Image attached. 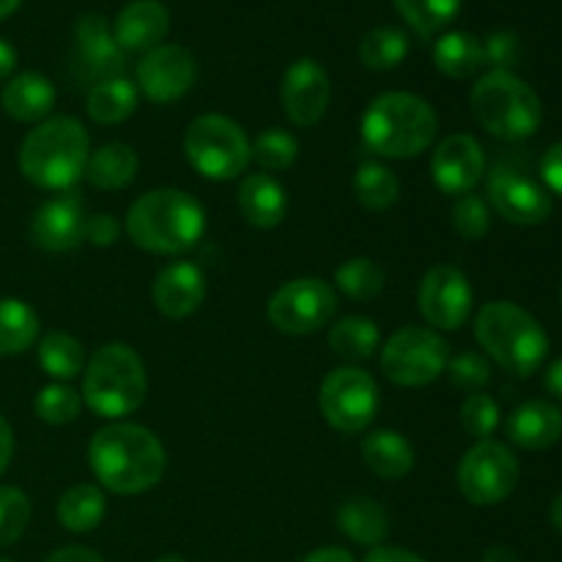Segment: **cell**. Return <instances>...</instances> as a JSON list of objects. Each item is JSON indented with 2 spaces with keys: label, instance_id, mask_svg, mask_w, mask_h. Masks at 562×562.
Returning a JSON list of instances; mask_svg holds the SVG:
<instances>
[{
  "label": "cell",
  "instance_id": "603a6c76",
  "mask_svg": "<svg viewBox=\"0 0 562 562\" xmlns=\"http://www.w3.org/2000/svg\"><path fill=\"white\" fill-rule=\"evenodd\" d=\"M239 212L252 228L272 231L278 228L289 212V195L285 187L269 173H250L245 176L239 187Z\"/></svg>",
  "mask_w": 562,
  "mask_h": 562
},
{
  "label": "cell",
  "instance_id": "7c38bea8",
  "mask_svg": "<svg viewBox=\"0 0 562 562\" xmlns=\"http://www.w3.org/2000/svg\"><path fill=\"white\" fill-rule=\"evenodd\" d=\"M338 294L322 278H296L280 285L267 302V318L285 335H311L333 322Z\"/></svg>",
  "mask_w": 562,
  "mask_h": 562
},
{
  "label": "cell",
  "instance_id": "5bb4252c",
  "mask_svg": "<svg viewBox=\"0 0 562 562\" xmlns=\"http://www.w3.org/2000/svg\"><path fill=\"white\" fill-rule=\"evenodd\" d=\"M198 80V64L190 49L179 44H159L137 64V91L157 104L176 102Z\"/></svg>",
  "mask_w": 562,
  "mask_h": 562
},
{
  "label": "cell",
  "instance_id": "836d02e7",
  "mask_svg": "<svg viewBox=\"0 0 562 562\" xmlns=\"http://www.w3.org/2000/svg\"><path fill=\"white\" fill-rule=\"evenodd\" d=\"M355 195L368 212H387L401 198V181L387 165L366 162L355 173Z\"/></svg>",
  "mask_w": 562,
  "mask_h": 562
},
{
  "label": "cell",
  "instance_id": "e0dca14e",
  "mask_svg": "<svg viewBox=\"0 0 562 562\" xmlns=\"http://www.w3.org/2000/svg\"><path fill=\"white\" fill-rule=\"evenodd\" d=\"M329 75L318 60L300 58L285 69L283 82H280V102H283L285 115L291 124L316 126L329 108Z\"/></svg>",
  "mask_w": 562,
  "mask_h": 562
},
{
  "label": "cell",
  "instance_id": "f5cc1de1",
  "mask_svg": "<svg viewBox=\"0 0 562 562\" xmlns=\"http://www.w3.org/2000/svg\"><path fill=\"white\" fill-rule=\"evenodd\" d=\"M547 390L554 395V398L562 401V357L554 360L547 371Z\"/></svg>",
  "mask_w": 562,
  "mask_h": 562
},
{
  "label": "cell",
  "instance_id": "f35d334b",
  "mask_svg": "<svg viewBox=\"0 0 562 562\" xmlns=\"http://www.w3.org/2000/svg\"><path fill=\"white\" fill-rule=\"evenodd\" d=\"M33 409H36L38 420H44L47 426H66V423L77 420V415H80L82 395L71 390L69 384L53 382L38 390Z\"/></svg>",
  "mask_w": 562,
  "mask_h": 562
},
{
  "label": "cell",
  "instance_id": "484cf974",
  "mask_svg": "<svg viewBox=\"0 0 562 562\" xmlns=\"http://www.w3.org/2000/svg\"><path fill=\"white\" fill-rule=\"evenodd\" d=\"M338 530L360 547H384L390 536L387 510L371 497H351L338 508Z\"/></svg>",
  "mask_w": 562,
  "mask_h": 562
},
{
  "label": "cell",
  "instance_id": "8992f818",
  "mask_svg": "<svg viewBox=\"0 0 562 562\" xmlns=\"http://www.w3.org/2000/svg\"><path fill=\"white\" fill-rule=\"evenodd\" d=\"M148 395V376L140 355L126 344H108L93 351L82 371V401L104 420L135 415Z\"/></svg>",
  "mask_w": 562,
  "mask_h": 562
},
{
  "label": "cell",
  "instance_id": "d6a6232c",
  "mask_svg": "<svg viewBox=\"0 0 562 562\" xmlns=\"http://www.w3.org/2000/svg\"><path fill=\"white\" fill-rule=\"evenodd\" d=\"M329 349L344 360H371L376 349L382 346V335H379L376 322L366 316H346L329 329L327 335Z\"/></svg>",
  "mask_w": 562,
  "mask_h": 562
},
{
  "label": "cell",
  "instance_id": "7dc6e473",
  "mask_svg": "<svg viewBox=\"0 0 562 562\" xmlns=\"http://www.w3.org/2000/svg\"><path fill=\"white\" fill-rule=\"evenodd\" d=\"M44 562H104V558L99 552L88 547H77V543H69V547L55 549Z\"/></svg>",
  "mask_w": 562,
  "mask_h": 562
},
{
  "label": "cell",
  "instance_id": "6da1fadb",
  "mask_svg": "<svg viewBox=\"0 0 562 562\" xmlns=\"http://www.w3.org/2000/svg\"><path fill=\"white\" fill-rule=\"evenodd\" d=\"M88 464L108 492L135 497L162 481L168 453L157 434L146 426L115 420L91 437Z\"/></svg>",
  "mask_w": 562,
  "mask_h": 562
},
{
  "label": "cell",
  "instance_id": "b9f144b4",
  "mask_svg": "<svg viewBox=\"0 0 562 562\" xmlns=\"http://www.w3.org/2000/svg\"><path fill=\"white\" fill-rule=\"evenodd\" d=\"M445 373H448L453 387L464 390V393H483V387L492 379V366L477 351H461V355L450 357Z\"/></svg>",
  "mask_w": 562,
  "mask_h": 562
},
{
  "label": "cell",
  "instance_id": "cb8c5ba5",
  "mask_svg": "<svg viewBox=\"0 0 562 562\" xmlns=\"http://www.w3.org/2000/svg\"><path fill=\"white\" fill-rule=\"evenodd\" d=\"M55 86L38 71H22L14 75L3 86L0 93V104H3L5 115H11L14 121L22 124H42L49 115V110L55 108Z\"/></svg>",
  "mask_w": 562,
  "mask_h": 562
},
{
  "label": "cell",
  "instance_id": "f907efd6",
  "mask_svg": "<svg viewBox=\"0 0 562 562\" xmlns=\"http://www.w3.org/2000/svg\"><path fill=\"white\" fill-rule=\"evenodd\" d=\"M302 562H355V558H351V552H346L340 547H322L307 554Z\"/></svg>",
  "mask_w": 562,
  "mask_h": 562
},
{
  "label": "cell",
  "instance_id": "7a4b0ae2",
  "mask_svg": "<svg viewBox=\"0 0 562 562\" xmlns=\"http://www.w3.org/2000/svg\"><path fill=\"white\" fill-rule=\"evenodd\" d=\"M206 212L184 190L159 187L137 198L126 212V234L154 256H181L203 239Z\"/></svg>",
  "mask_w": 562,
  "mask_h": 562
},
{
  "label": "cell",
  "instance_id": "2e32d148",
  "mask_svg": "<svg viewBox=\"0 0 562 562\" xmlns=\"http://www.w3.org/2000/svg\"><path fill=\"white\" fill-rule=\"evenodd\" d=\"M124 49L113 36V27L99 14H82L75 22V49L71 64L86 82L97 86L102 80H113L124 71Z\"/></svg>",
  "mask_w": 562,
  "mask_h": 562
},
{
  "label": "cell",
  "instance_id": "d6986e66",
  "mask_svg": "<svg viewBox=\"0 0 562 562\" xmlns=\"http://www.w3.org/2000/svg\"><path fill=\"white\" fill-rule=\"evenodd\" d=\"M86 206L75 192L42 203L31 220V241L44 252H69L86 241Z\"/></svg>",
  "mask_w": 562,
  "mask_h": 562
},
{
  "label": "cell",
  "instance_id": "1f68e13d",
  "mask_svg": "<svg viewBox=\"0 0 562 562\" xmlns=\"http://www.w3.org/2000/svg\"><path fill=\"white\" fill-rule=\"evenodd\" d=\"M38 366L55 382H69L86 371V349L75 335L55 329L38 340Z\"/></svg>",
  "mask_w": 562,
  "mask_h": 562
},
{
  "label": "cell",
  "instance_id": "4dcf8cb0",
  "mask_svg": "<svg viewBox=\"0 0 562 562\" xmlns=\"http://www.w3.org/2000/svg\"><path fill=\"white\" fill-rule=\"evenodd\" d=\"M42 318L27 302L0 296V357H14L38 340Z\"/></svg>",
  "mask_w": 562,
  "mask_h": 562
},
{
  "label": "cell",
  "instance_id": "ab89813d",
  "mask_svg": "<svg viewBox=\"0 0 562 562\" xmlns=\"http://www.w3.org/2000/svg\"><path fill=\"white\" fill-rule=\"evenodd\" d=\"M31 521V499L22 488L0 486V549L22 538Z\"/></svg>",
  "mask_w": 562,
  "mask_h": 562
},
{
  "label": "cell",
  "instance_id": "681fc988",
  "mask_svg": "<svg viewBox=\"0 0 562 562\" xmlns=\"http://www.w3.org/2000/svg\"><path fill=\"white\" fill-rule=\"evenodd\" d=\"M11 456H14V431H11L9 420L0 415V475L9 470Z\"/></svg>",
  "mask_w": 562,
  "mask_h": 562
},
{
  "label": "cell",
  "instance_id": "ee69618b",
  "mask_svg": "<svg viewBox=\"0 0 562 562\" xmlns=\"http://www.w3.org/2000/svg\"><path fill=\"white\" fill-rule=\"evenodd\" d=\"M486 64H492L497 71H510L521 60V44L516 33L497 31L483 42Z\"/></svg>",
  "mask_w": 562,
  "mask_h": 562
},
{
  "label": "cell",
  "instance_id": "91938a15",
  "mask_svg": "<svg viewBox=\"0 0 562 562\" xmlns=\"http://www.w3.org/2000/svg\"><path fill=\"white\" fill-rule=\"evenodd\" d=\"M560 302H562V289H560Z\"/></svg>",
  "mask_w": 562,
  "mask_h": 562
},
{
  "label": "cell",
  "instance_id": "4316f807",
  "mask_svg": "<svg viewBox=\"0 0 562 562\" xmlns=\"http://www.w3.org/2000/svg\"><path fill=\"white\" fill-rule=\"evenodd\" d=\"M60 527L75 536H86L93 532L108 516V499L104 492L93 483H77V486L66 488L58 499V508H55Z\"/></svg>",
  "mask_w": 562,
  "mask_h": 562
},
{
  "label": "cell",
  "instance_id": "8fae6325",
  "mask_svg": "<svg viewBox=\"0 0 562 562\" xmlns=\"http://www.w3.org/2000/svg\"><path fill=\"white\" fill-rule=\"evenodd\" d=\"M318 409L335 431L362 434L379 412L376 379L357 366L335 368L318 390Z\"/></svg>",
  "mask_w": 562,
  "mask_h": 562
},
{
  "label": "cell",
  "instance_id": "52a82bcc",
  "mask_svg": "<svg viewBox=\"0 0 562 562\" xmlns=\"http://www.w3.org/2000/svg\"><path fill=\"white\" fill-rule=\"evenodd\" d=\"M470 108L488 135L510 143L532 137L543 121L541 99L514 71L483 75L472 88Z\"/></svg>",
  "mask_w": 562,
  "mask_h": 562
},
{
  "label": "cell",
  "instance_id": "4fadbf2b",
  "mask_svg": "<svg viewBox=\"0 0 562 562\" xmlns=\"http://www.w3.org/2000/svg\"><path fill=\"white\" fill-rule=\"evenodd\" d=\"M472 285L461 269L450 263L431 267L420 280L417 305L428 327L439 333H456L464 327L472 316Z\"/></svg>",
  "mask_w": 562,
  "mask_h": 562
},
{
  "label": "cell",
  "instance_id": "f1b7e54d",
  "mask_svg": "<svg viewBox=\"0 0 562 562\" xmlns=\"http://www.w3.org/2000/svg\"><path fill=\"white\" fill-rule=\"evenodd\" d=\"M140 102V91L126 77H113V80H102L97 86L88 88L86 97V113L88 119L97 124H121L130 119Z\"/></svg>",
  "mask_w": 562,
  "mask_h": 562
},
{
  "label": "cell",
  "instance_id": "277c9868",
  "mask_svg": "<svg viewBox=\"0 0 562 562\" xmlns=\"http://www.w3.org/2000/svg\"><path fill=\"white\" fill-rule=\"evenodd\" d=\"M91 140L86 126L71 115L44 119L20 146V170L42 190L66 192L86 176Z\"/></svg>",
  "mask_w": 562,
  "mask_h": 562
},
{
  "label": "cell",
  "instance_id": "9f6ffc18",
  "mask_svg": "<svg viewBox=\"0 0 562 562\" xmlns=\"http://www.w3.org/2000/svg\"><path fill=\"white\" fill-rule=\"evenodd\" d=\"M22 0H0V20H5L9 14H14L20 9Z\"/></svg>",
  "mask_w": 562,
  "mask_h": 562
},
{
  "label": "cell",
  "instance_id": "11a10c76",
  "mask_svg": "<svg viewBox=\"0 0 562 562\" xmlns=\"http://www.w3.org/2000/svg\"><path fill=\"white\" fill-rule=\"evenodd\" d=\"M549 519H552V527L558 532H562V492L554 497L552 503V510H549Z\"/></svg>",
  "mask_w": 562,
  "mask_h": 562
},
{
  "label": "cell",
  "instance_id": "f6af8a7d",
  "mask_svg": "<svg viewBox=\"0 0 562 562\" xmlns=\"http://www.w3.org/2000/svg\"><path fill=\"white\" fill-rule=\"evenodd\" d=\"M121 236V223L113 214H93L86 220V241L93 247H113Z\"/></svg>",
  "mask_w": 562,
  "mask_h": 562
},
{
  "label": "cell",
  "instance_id": "83f0119b",
  "mask_svg": "<svg viewBox=\"0 0 562 562\" xmlns=\"http://www.w3.org/2000/svg\"><path fill=\"white\" fill-rule=\"evenodd\" d=\"M140 159H137L135 148L126 143H104L97 151L88 157L86 176L97 190H124L135 181Z\"/></svg>",
  "mask_w": 562,
  "mask_h": 562
},
{
  "label": "cell",
  "instance_id": "c3c4849f",
  "mask_svg": "<svg viewBox=\"0 0 562 562\" xmlns=\"http://www.w3.org/2000/svg\"><path fill=\"white\" fill-rule=\"evenodd\" d=\"M362 562H428L420 554L409 552V549H401V547H376L366 554Z\"/></svg>",
  "mask_w": 562,
  "mask_h": 562
},
{
  "label": "cell",
  "instance_id": "ffe728a7",
  "mask_svg": "<svg viewBox=\"0 0 562 562\" xmlns=\"http://www.w3.org/2000/svg\"><path fill=\"white\" fill-rule=\"evenodd\" d=\"M151 300L162 316L187 318L206 300V274L198 263L176 261L157 274L151 285Z\"/></svg>",
  "mask_w": 562,
  "mask_h": 562
},
{
  "label": "cell",
  "instance_id": "ac0fdd59",
  "mask_svg": "<svg viewBox=\"0 0 562 562\" xmlns=\"http://www.w3.org/2000/svg\"><path fill=\"white\" fill-rule=\"evenodd\" d=\"M486 173V154L472 135H448L431 157V179L442 195L461 198L477 187Z\"/></svg>",
  "mask_w": 562,
  "mask_h": 562
},
{
  "label": "cell",
  "instance_id": "3957f363",
  "mask_svg": "<svg viewBox=\"0 0 562 562\" xmlns=\"http://www.w3.org/2000/svg\"><path fill=\"white\" fill-rule=\"evenodd\" d=\"M439 132L437 110L409 91H387L373 99L360 121L368 151L387 159H412L428 151Z\"/></svg>",
  "mask_w": 562,
  "mask_h": 562
},
{
  "label": "cell",
  "instance_id": "5b68a950",
  "mask_svg": "<svg viewBox=\"0 0 562 562\" xmlns=\"http://www.w3.org/2000/svg\"><path fill=\"white\" fill-rule=\"evenodd\" d=\"M475 338L481 349L514 376H532L549 357V335L532 313L516 302L497 300L477 311Z\"/></svg>",
  "mask_w": 562,
  "mask_h": 562
},
{
  "label": "cell",
  "instance_id": "44dd1931",
  "mask_svg": "<svg viewBox=\"0 0 562 562\" xmlns=\"http://www.w3.org/2000/svg\"><path fill=\"white\" fill-rule=\"evenodd\" d=\"M170 31V14L159 0H132L119 11L113 36L124 53H151Z\"/></svg>",
  "mask_w": 562,
  "mask_h": 562
},
{
  "label": "cell",
  "instance_id": "d590c367",
  "mask_svg": "<svg viewBox=\"0 0 562 562\" xmlns=\"http://www.w3.org/2000/svg\"><path fill=\"white\" fill-rule=\"evenodd\" d=\"M384 280H387L384 269L379 267L373 258H366V256L349 258V261L340 263L338 272H335L338 291L355 302L376 300L384 289Z\"/></svg>",
  "mask_w": 562,
  "mask_h": 562
},
{
  "label": "cell",
  "instance_id": "7bdbcfd3",
  "mask_svg": "<svg viewBox=\"0 0 562 562\" xmlns=\"http://www.w3.org/2000/svg\"><path fill=\"white\" fill-rule=\"evenodd\" d=\"M461 426L472 439H488L499 426V406L492 395L470 393L461 404Z\"/></svg>",
  "mask_w": 562,
  "mask_h": 562
},
{
  "label": "cell",
  "instance_id": "d4e9b609",
  "mask_svg": "<svg viewBox=\"0 0 562 562\" xmlns=\"http://www.w3.org/2000/svg\"><path fill=\"white\" fill-rule=\"evenodd\" d=\"M362 461L382 481H401L415 470V448L409 439L390 428L371 431L360 445Z\"/></svg>",
  "mask_w": 562,
  "mask_h": 562
},
{
  "label": "cell",
  "instance_id": "9a60e30c",
  "mask_svg": "<svg viewBox=\"0 0 562 562\" xmlns=\"http://www.w3.org/2000/svg\"><path fill=\"white\" fill-rule=\"evenodd\" d=\"M488 201L499 217L514 225H541L552 217V195L547 187L505 165H497L488 176Z\"/></svg>",
  "mask_w": 562,
  "mask_h": 562
},
{
  "label": "cell",
  "instance_id": "680465c9",
  "mask_svg": "<svg viewBox=\"0 0 562 562\" xmlns=\"http://www.w3.org/2000/svg\"><path fill=\"white\" fill-rule=\"evenodd\" d=\"M0 562H14V560H9V558H0Z\"/></svg>",
  "mask_w": 562,
  "mask_h": 562
},
{
  "label": "cell",
  "instance_id": "74e56055",
  "mask_svg": "<svg viewBox=\"0 0 562 562\" xmlns=\"http://www.w3.org/2000/svg\"><path fill=\"white\" fill-rule=\"evenodd\" d=\"M393 3L420 36L445 31L461 9V0H393Z\"/></svg>",
  "mask_w": 562,
  "mask_h": 562
},
{
  "label": "cell",
  "instance_id": "7402d4cb",
  "mask_svg": "<svg viewBox=\"0 0 562 562\" xmlns=\"http://www.w3.org/2000/svg\"><path fill=\"white\" fill-rule=\"evenodd\" d=\"M510 442L525 450H547L562 439V409L552 401H527L505 423Z\"/></svg>",
  "mask_w": 562,
  "mask_h": 562
},
{
  "label": "cell",
  "instance_id": "8d00e7d4",
  "mask_svg": "<svg viewBox=\"0 0 562 562\" xmlns=\"http://www.w3.org/2000/svg\"><path fill=\"white\" fill-rule=\"evenodd\" d=\"M250 157L269 176L280 173V170H289L296 162V157H300V140L291 132L280 130V126H269V130H263L250 143Z\"/></svg>",
  "mask_w": 562,
  "mask_h": 562
},
{
  "label": "cell",
  "instance_id": "ba28073f",
  "mask_svg": "<svg viewBox=\"0 0 562 562\" xmlns=\"http://www.w3.org/2000/svg\"><path fill=\"white\" fill-rule=\"evenodd\" d=\"M184 157L203 179L234 181L252 162L250 137L228 115H198L184 132Z\"/></svg>",
  "mask_w": 562,
  "mask_h": 562
},
{
  "label": "cell",
  "instance_id": "9c48e42d",
  "mask_svg": "<svg viewBox=\"0 0 562 562\" xmlns=\"http://www.w3.org/2000/svg\"><path fill=\"white\" fill-rule=\"evenodd\" d=\"M450 346L437 329L401 327L382 346V373L398 387H428L445 373Z\"/></svg>",
  "mask_w": 562,
  "mask_h": 562
},
{
  "label": "cell",
  "instance_id": "bcb514c9",
  "mask_svg": "<svg viewBox=\"0 0 562 562\" xmlns=\"http://www.w3.org/2000/svg\"><path fill=\"white\" fill-rule=\"evenodd\" d=\"M541 176L549 192L562 198V140L554 143L541 159Z\"/></svg>",
  "mask_w": 562,
  "mask_h": 562
},
{
  "label": "cell",
  "instance_id": "e575fe53",
  "mask_svg": "<svg viewBox=\"0 0 562 562\" xmlns=\"http://www.w3.org/2000/svg\"><path fill=\"white\" fill-rule=\"evenodd\" d=\"M406 53H409V38H406L404 31H398L393 25L373 27L360 42L362 66H368L373 71L395 69V66L404 64Z\"/></svg>",
  "mask_w": 562,
  "mask_h": 562
},
{
  "label": "cell",
  "instance_id": "f546056e",
  "mask_svg": "<svg viewBox=\"0 0 562 562\" xmlns=\"http://www.w3.org/2000/svg\"><path fill=\"white\" fill-rule=\"evenodd\" d=\"M434 66H437L445 77L467 80V77L477 75V69L486 66L483 42L464 31L445 33V36H439L437 44H434Z\"/></svg>",
  "mask_w": 562,
  "mask_h": 562
},
{
  "label": "cell",
  "instance_id": "30bf717a",
  "mask_svg": "<svg viewBox=\"0 0 562 562\" xmlns=\"http://www.w3.org/2000/svg\"><path fill=\"white\" fill-rule=\"evenodd\" d=\"M519 459L508 445L481 439L459 461L456 483L467 503L488 508V505L505 503L514 494V488L519 486Z\"/></svg>",
  "mask_w": 562,
  "mask_h": 562
},
{
  "label": "cell",
  "instance_id": "db71d44e",
  "mask_svg": "<svg viewBox=\"0 0 562 562\" xmlns=\"http://www.w3.org/2000/svg\"><path fill=\"white\" fill-rule=\"evenodd\" d=\"M483 562H521V560H519V554L514 552V549L503 547V543H499V547L486 549V554H483Z\"/></svg>",
  "mask_w": 562,
  "mask_h": 562
},
{
  "label": "cell",
  "instance_id": "60d3db41",
  "mask_svg": "<svg viewBox=\"0 0 562 562\" xmlns=\"http://www.w3.org/2000/svg\"><path fill=\"white\" fill-rule=\"evenodd\" d=\"M450 217H453V228L467 241H481L488 234V228H492V214H488L486 201L472 195V192L456 198Z\"/></svg>",
  "mask_w": 562,
  "mask_h": 562
},
{
  "label": "cell",
  "instance_id": "816d5d0a",
  "mask_svg": "<svg viewBox=\"0 0 562 562\" xmlns=\"http://www.w3.org/2000/svg\"><path fill=\"white\" fill-rule=\"evenodd\" d=\"M16 69V53L5 38H0V80L11 75Z\"/></svg>",
  "mask_w": 562,
  "mask_h": 562
},
{
  "label": "cell",
  "instance_id": "6f0895ef",
  "mask_svg": "<svg viewBox=\"0 0 562 562\" xmlns=\"http://www.w3.org/2000/svg\"><path fill=\"white\" fill-rule=\"evenodd\" d=\"M154 562H187V560L179 558V554H165V558H157Z\"/></svg>",
  "mask_w": 562,
  "mask_h": 562
}]
</instances>
